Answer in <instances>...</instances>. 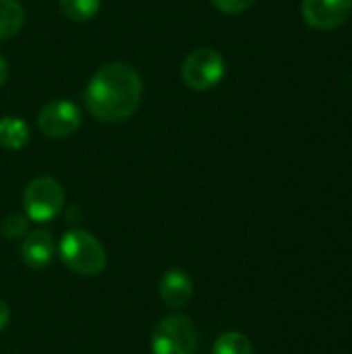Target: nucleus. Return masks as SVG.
Instances as JSON below:
<instances>
[{
	"label": "nucleus",
	"mask_w": 352,
	"mask_h": 354,
	"mask_svg": "<svg viewBox=\"0 0 352 354\" xmlns=\"http://www.w3.org/2000/svg\"><path fill=\"white\" fill-rule=\"evenodd\" d=\"M54 239L48 230H31L23 236L21 259L31 270H44L54 259Z\"/></svg>",
	"instance_id": "1a4fd4ad"
},
{
	"label": "nucleus",
	"mask_w": 352,
	"mask_h": 354,
	"mask_svg": "<svg viewBox=\"0 0 352 354\" xmlns=\"http://www.w3.org/2000/svg\"><path fill=\"white\" fill-rule=\"evenodd\" d=\"M160 299L168 309H183L193 299V280L185 270H168L160 280Z\"/></svg>",
	"instance_id": "6e6552de"
},
{
	"label": "nucleus",
	"mask_w": 352,
	"mask_h": 354,
	"mask_svg": "<svg viewBox=\"0 0 352 354\" xmlns=\"http://www.w3.org/2000/svg\"><path fill=\"white\" fill-rule=\"evenodd\" d=\"M224 75H226L224 56L214 48H197L189 52L180 66V79L193 91H210L218 87Z\"/></svg>",
	"instance_id": "39448f33"
},
{
	"label": "nucleus",
	"mask_w": 352,
	"mask_h": 354,
	"mask_svg": "<svg viewBox=\"0 0 352 354\" xmlns=\"http://www.w3.org/2000/svg\"><path fill=\"white\" fill-rule=\"evenodd\" d=\"M31 139L29 124L19 116H2L0 118V147L8 151H19L27 147Z\"/></svg>",
	"instance_id": "9d476101"
},
{
	"label": "nucleus",
	"mask_w": 352,
	"mask_h": 354,
	"mask_svg": "<svg viewBox=\"0 0 352 354\" xmlns=\"http://www.w3.org/2000/svg\"><path fill=\"white\" fill-rule=\"evenodd\" d=\"M60 10L66 19L85 23L98 17L102 10V0H60Z\"/></svg>",
	"instance_id": "f8f14e48"
},
{
	"label": "nucleus",
	"mask_w": 352,
	"mask_h": 354,
	"mask_svg": "<svg viewBox=\"0 0 352 354\" xmlns=\"http://www.w3.org/2000/svg\"><path fill=\"white\" fill-rule=\"evenodd\" d=\"M352 10V0H303V19L313 29H336Z\"/></svg>",
	"instance_id": "0eeeda50"
},
{
	"label": "nucleus",
	"mask_w": 352,
	"mask_h": 354,
	"mask_svg": "<svg viewBox=\"0 0 352 354\" xmlns=\"http://www.w3.org/2000/svg\"><path fill=\"white\" fill-rule=\"evenodd\" d=\"M8 322H10V309L4 301H0V332L8 326Z\"/></svg>",
	"instance_id": "dca6fc26"
},
{
	"label": "nucleus",
	"mask_w": 352,
	"mask_h": 354,
	"mask_svg": "<svg viewBox=\"0 0 352 354\" xmlns=\"http://www.w3.org/2000/svg\"><path fill=\"white\" fill-rule=\"evenodd\" d=\"M0 232L8 241H19L29 232V218L23 214H8L0 226Z\"/></svg>",
	"instance_id": "4468645a"
},
{
	"label": "nucleus",
	"mask_w": 352,
	"mask_h": 354,
	"mask_svg": "<svg viewBox=\"0 0 352 354\" xmlns=\"http://www.w3.org/2000/svg\"><path fill=\"white\" fill-rule=\"evenodd\" d=\"M197 328L187 315H168L151 330V354H195Z\"/></svg>",
	"instance_id": "7ed1b4c3"
},
{
	"label": "nucleus",
	"mask_w": 352,
	"mask_h": 354,
	"mask_svg": "<svg viewBox=\"0 0 352 354\" xmlns=\"http://www.w3.org/2000/svg\"><path fill=\"white\" fill-rule=\"evenodd\" d=\"M25 23V10L17 0H0V41L15 37Z\"/></svg>",
	"instance_id": "9b49d317"
},
{
	"label": "nucleus",
	"mask_w": 352,
	"mask_h": 354,
	"mask_svg": "<svg viewBox=\"0 0 352 354\" xmlns=\"http://www.w3.org/2000/svg\"><path fill=\"white\" fill-rule=\"evenodd\" d=\"M6 79H8V62H6V58L0 54V87L6 83Z\"/></svg>",
	"instance_id": "f3484780"
},
{
	"label": "nucleus",
	"mask_w": 352,
	"mask_h": 354,
	"mask_svg": "<svg viewBox=\"0 0 352 354\" xmlns=\"http://www.w3.org/2000/svg\"><path fill=\"white\" fill-rule=\"evenodd\" d=\"M141 95V75L127 62H108L100 66L83 91L87 112L95 120L108 124L129 120L137 112Z\"/></svg>",
	"instance_id": "f257e3e1"
},
{
	"label": "nucleus",
	"mask_w": 352,
	"mask_h": 354,
	"mask_svg": "<svg viewBox=\"0 0 352 354\" xmlns=\"http://www.w3.org/2000/svg\"><path fill=\"white\" fill-rule=\"evenodd\" d=\"M257 0H212V4L224 15H239L251 8Z\"/></svg>",
	"instance_id": "2eb2a0df"
},
{
	"label": "nucleus",
	"mask_w": 352,
	"mask_h": 354,
	"mask_svg": "<svg viewBox=\"0 0 352 354\" xmlns=\"http://www.w3.org/2000/svg\"><path fill=\"white\" fill-rule=\"evenodd\" d=\"M83 122L81 108L64 97L48 102L37 114V129L48 139H64L79 131Z\"/></svg>",
	"instance_id": "423d86ee"
},
{
	"label": "nucleus",
	"mask_w": 352,
	"mask_h": 354,
	"mask_svg": "<svg viewBox=\"0 0 352 354\" xmlns=\"http://www.w3.org/2000/svg\"><path fill=\"white\" fill-rule=\"evenodd\" d=\"M60 261L77 276L95 278L106 270L108 257L104 245L87 230L73 228L62 234L58 243Z\"/></svg>",
	"instance_id": "f03ea898"
},
{
	"label": "nucleus",
	"mask_w": 352,
	"mask_h": 354,
	"mask_svg": "<svg viewBox=\"0 0 352 354\" xmlns=\"http://www.w3.org/2000/svg\"><path fill=\"white\" fill-rule=\"evenodd\" d=\"M64 207V189L52 176H37L29 180L23 191V212L29 222H52Z\"/></svg>",
	"instance_id": "20e7f679"
},
{
	"label": "nucleus",
	"mask_w": 352,
	"mask_h": 354,
	"mask_svg": "<svg viewBox=\"0 0 352 354\" xmlns=\"http://www.w3.org/2000/svg\"><path fill=\"white\" fill-rule=\"evenodd\" d=\"M212 354H253V344L241 332H226L214 342Z\"/></svg>",
	"instance_id": "ddd939ff"
}]
</instances>
